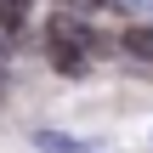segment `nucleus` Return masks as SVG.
I'll return each mask as SVG.
<instances>
[{
    "mask_svg": "<svg viewBox=\"0 0 153 153\" xmlns=\"http://www.w3.org/2000/svg\"><path fill=\"white\" fill-rule=\"evenodd\" d=\"M108 6H119V11H148V0H108Z\"/></svg>",
    "mask_w": 153,
    "mask_h": 153,
    "instance_id": "7ed1b4c3",
    "label": "nucleus"
},
{
    "mask_svg": "<svg viewBox=\"0 0 153 153\" xmlns=\"http://www.w3.org/2000/svg\"><path fill=\"white\" fill-rule=\"evenodd\" d=\"M119 51H125V57H142V62H153V28H148V23H131V28L119 34Z\"/></svg>",
    "mask_w": 153,
    "mask_h": 153,
    "instance_id": "f257e3e1",
    "label": "nucleus"
},
{
    "mask_svg": "<svg viewBox=\"0 0 153 153\" xmlns=\"http://www.w3.org/2000/svg\"><path fill=\"white\" fill-rule=\"evenodd\" d=\"M34 148H40V153H79L85 142H74V136H57V131H40V136H34Z\"/></svg>",
    "mask_w": 153,
    "mask_h": 153,
    "instance_id": "f03ea898",
    "label": "nucleus"
},
{
    "mask_svg": "<svg viewBox=\"0 0 153 153\" xmlns=\"http://www.w3.org/2000/svg\"><path fill=\"white\" fill-rule=\"evenodd\" d=\"M6 6H11V11H28V6H34V0H6Z\"/></svg>",
    "mask_w": 153,
    "mask_h": 153,
    "instance_id": "20e7f679",
    "label": "nucleus"
}]
</instances>
